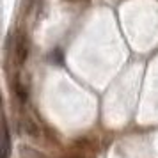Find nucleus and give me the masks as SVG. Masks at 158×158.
Here are the masks:
<instances>
[{
    "label": "nucleus",
    "instance_id": "obj_1",
    "mask_svg": "<svg viewBox=\"0 0 158 158\" xmlns=\"http://www.w3.org/2000/svg\"><path fill=\"white\" fill-rule=\"evenodd\" d=\"M15 57L18 64H23L29 57V37L23 32H18L15 39Z\"/></svg>",
    "mask_w": 158,
    "mask_h": 158
},
{
    "label": "nucleus",
    "instance_id": "obj_2",
    "mask_svg": "<svg viewBox=\"0 0 158 158\" xmlns=\"http://www.w3.org/2000/svg\"><path fill=\"white\" fill-rule=\"evenodd\" d=\"M22 124H23V131H25L30 139H36V140H37V139H41V137H43V130H41V126H39V124L30 117V115H23Z\"/></svg>",
    "mask_w": 158,
    "mask_h": 158
},
{
    "label": "nucleus",
    "instance_id": "obj_3",
    "mask_svg": "<svg viewBox=\"0 0 158 158\" xmlns=\"http://www.w3.org/2000/svg\"><path fill=\"white\" fill-rule=\"evenodd\" d=\"M15 89H16V94H18V98H20V100L23 101V103H25V101L29 100V91H27V87L23 85L22 82H18V80H16V84H15Z\"/></svg>",
    "mask_w": 158,
    "mask_h": 158
}]
</instances>
